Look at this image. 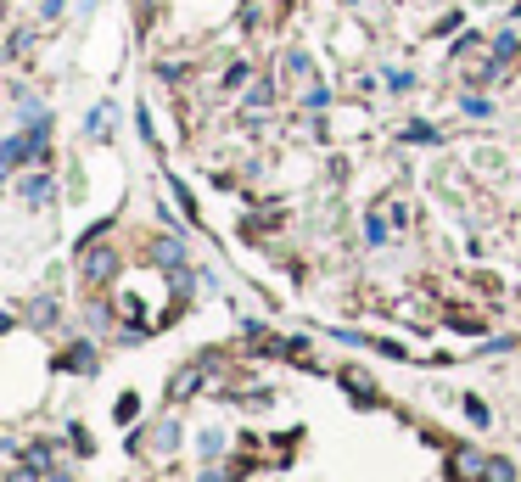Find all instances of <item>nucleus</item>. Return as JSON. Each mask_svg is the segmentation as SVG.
Listing matches in <instances>:
<instances>
[{"instance_id": "1", "label": "nucleus", "mask_w": 521, "mask_h": 482, "mask_svg": "<svg viewBox=\"0 0 521 482\" xmlns=\"http://www.w3.org/2000/svg\"><path fill=\"white\" fill-rule=\"evenodd\" d=\"M45 135H51V118H45V113H34L23 135H12V141L0 146V163H6V169H23V163L45 157Z\"/></svg>"}, {"instance_id": "2", "label": "nucleus", "mask_w": 521, "mask_h": 482, "mask_svg": "<svg viewBox=\"0 0 521 482\" xmlns=\"http://www.w3.org/2000/svg\"><path fill=\"white\" fill-rule=\"evenodd\" d=\"M152 264H163V270H185V247L174 236H157L152 241Z\"/></svg>"}, {"instance_id": "3", "label": "nucleus", "mask_w": 521, "mask_h": 482, "mask_svg": "<svg viewBox=\"0 0 521 482\" xmlns=\"http://www.w3.org/2000/svg\"><path fill=\"white\" fill-rule=\"evenodd\" d=\"M107 275H113V253H107V247H96V253H85V281H90V286H101V281H107Z\"/></svg>"}, {"instance_id": "4", "label": "nucleus", "mask_w": 521, "mask_h": 482, "mask_svg": "<svg viewBox=\"0 0 521 482\" xmlns=\"http://www.w3.org/2000/svg\"><path fill=\"white\" fill-rule=\"evenodd\" d=\"M17 197L23 202H51V180H45V174H29V180H17Z\"/></svg>"}, {"instance_id": "5", "label": "nucleus", "mask_w": 521, "mask_h": 482, "mask_svg": "<svg viewBox=\"0 0 521 482\" xmlns=\"http://www.w3.org/2000/svg\"><path fill=\"white\" fill-rule=\"evenodd\" d=\"M57 365H62V370H90V365H96V354H90L85 342H79V348H68V354H62Z\"/></svg>"}, {"instance_id": "6", "label": "nucleus", "mask_w": 521, "mask_h": 482, "mask_svg": "<svg viewBox=\"0 0 521 482\" xmlns=\"http://www.w3.org/2000/svg\"><path fill=\"white\" fill-rule=\"evenodd\" d=\"M482 482H516V466H510V460H488V466H482Z\"/></svg>"}, {"instance_id": "7", "label": "nucleus", "mask_w": 521, "mask_h": 482, "mask_svg": "<svg viewBox=\"0 0 521 482\" xmlns=\"http://www.w3.org/2000/svg\"><path fill=\"white\" fill-rule=\"evenodd\" d=\"M482 466H488V460H482V454H471V449H465V454H454V471H460V477H477Z\"/></svg>"}, {"instance_id": "8", "label": "nucleus", "mask_w": 521, "mask_h": 482, "mask_svg": "<svg viewBox=\"0 0 521 482\" xmlns=\"http://www.w3.org/2000/svg\"><path fill=\"white\" fill-rule=\"evenodd\" d=\"M365 241H370V247L387 241V219H381V213H370V219H365Z\"/></svg>"}, {"instance_id": "9", "label": "nucleus", "mask_w": 521, "mask_h": 482, "mask_svg": "<svg viewBox=\"0 0 521 482\" xmlns=\"http://www.w3.org/2000/svg\"><path fill=\"white\" fill-rule=\"evenodd\" d=\"M40 471H45V466H29V460H23V466H12V471H6V482H45Z\"/></svg>"}, {"instance_id": "10", "label": "nucleus", "mask_w": 521, "mask_h": 482, "mask_svg": "<svg viewBox=\"0 0 521 482\" xmlns=\"http://www.w3.org/2000/svg\"><path fill=\"white\" fill-rule=\"evenodd\" d=\"M51 320H57V303L40 298V303H34V326H51Z\"/></svg>"}, {"instance_id": "11", "label": "nucleus", "mask_w": 521, "mask_h": 482, "mask_svg": "<svg viewBox=\"0 0 521 482\" xmlns=\"http://www.w3.org/2000/svg\"><path fill=\"white\" fill-rule=\"evenodd\" d=\"M174 443H180V426L163 421V426H157V449H174Z\"/></svg>"}, {"instance_id": "12", "label": "nucleus", "mask_w": 521, "mask_h": 482, "mask_svg": "<svg viewBox=\"0 0 521 482\" xmlns=\"http://www.w3.org/2000/svg\"><path fill=\"white\" fill-rule=\"evenodd\" d=\"M247 79H253V68H247V62H236V68L225 73V85H230V90H241V85H247Z\"/></svg>"}, {"instance_id": "13", "label": "nucleus", "mask_w": 521, "mask_h": 482, "mask_svg": "<svg viewBox=\"0 0 521 482\" xmlns=\"http://www.w3.org/2000/svg\"><path fill=\"white\" fill-rule=\"evenodd\" d=\"M286 68H292L297 79H303V73H309V51H286Z\"/></svg>"}, {"instance_id": "14", "label": "nucleus", "mask_w": 521, "mask_h": 482, "mask_svg": "<svg viewBox=\"0 0 521 482\" xmlns=\"http://www.w3.org/2000/svg\"><path fill=\"white\" fill-rule=\"evenodd\" d=\"M465 415H471L477 426H488V404H482V398H465Z\"/></svg>"}, {"instance_id": "15", "label": "nucleus", "mask_w": 521, "mask_h": 482, "mask_svg": "<svg viewBox=\"0 0 521 482\" xmlns=\"http://www.w3.org/2000/svg\"><path fill=\"white\" fill-rule=\"evenodd\" d=\"M404 141H437V129H432V124H409Z\"/></svg>"}, {"instance_id": "16", "label": "nucleus", "mask_w": 521, "mask_h": 482, "mask_svg": "<svg viewBox=\"0 0 521 482\" xmlns=\"http://www.w3.org/2000/svg\"><path fill=\"white\" fill-rule=\"evenodd\" d=\"M135 410H141V398H135V393H124V398H118V421H129Z\"/></svg>"}, {"instance_id": "17", "label": "nucleus", "mask_w": 521, "mask_h": 482, "mask_svg": "<svg viewBox=\"0 0 521 482\" xmlns=\"http://www.w3.org/2000/svg\"><path fill=\"white\" fill-rule=\"evenodd\" d=\"M465 113H471V118H488L493 107H488V101H482V96H465Z\"/></svg>"}, {"instance_id": "18", "label": "nucleus", "mask_w": 521, "mask_h": 482, "mask_svg": "<svg viewBox=\"0 0 521 482\" xmlns=\"http://www.w3.org/2000/svg\"><path fill=\"white\" fill-rule=\"evenodd\" d=\"M62 6H68V0H45V6H40V12H45V23H57V17H62Z\"/></svg>"}, {"instance_id": "19", "label": "nucleus", "mask_w": 521, "mask_h": 482, "mask_svg": "<svg viewBox=\"0 0 521 482\" xmlns=\"http://www.w3.org/2000/svg\"><path fill=\"white\" fill-rule=\"evenodd\" d=\"M197 482H236V477H225V471H202Z\"/></svg>"}, {"instance_id": "20", "label": "nucleus", "mask_w": 521, "mask_h": 482, "mask_svg": "<svg viewBox=\"0 0 521 482\" xmlns=\"http://www.w3.org/2000/svg\"><path fill=\"white\" fill-rule=\"evenodd\" d=\"M45 482H73L68 471H45Z\"/></svg>"}, {"instance_id": "21", "label": "nucleus", "mask_w": 521, "mask_h": 482, "mask_svg": "<svg viewBox=\"0 0 521 482\" xmlns=\"http://www.w3.org/2000/svg\"><path fill=\"white\" fill-rule=\"evenodd\" d=\"M6 326H12V320H6V314H0V331H6Z\"/></svg>"}]
</instances>
